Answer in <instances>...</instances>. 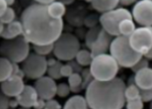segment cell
Masks as SVG:
<instances>
[{"mask_svg": "<svg viewBox=\"0 0 152 109\" xmlns=\"http://www.w3.org/2000/svg\"><path fill=\"white\" fill-rule=\"evenodd\" d=\"M20 19L23 35L33 45L54 44L64 29L62 19L51 17L46 4L30 5L22 12Z\"/></svg>", "mask_w": 152, "mask_h": 109, "instance_id": "obj_1", "label": "cell"}, {"mask_svg": "<svg viewBox=\"0 0 152 109\" xmlns=\"http://www.w3.org/2000/svg\"><path fill=\"white\" fill-rule=\"evenodd\" d=\"M126 84L119 77L105 82L94 79L86 89L85 97L88 106L92 109H121L126 100Z\"/></svg>", "mask_w": 152, "mask_h": 109, "instance_id": "obj_2", "label": "cell"}, {"mask_svg": "<svg viewBox=\"0 0 152 109\" xmlns=\"http://www.w3.org/2000/svg\"><path fill=\"white\" fill-rule=\"evenodd\" d=\"M109 52L123 68H132L143 56L132 48L128 37L121 35L113 39Z\"/></svg>", "mask_w": 152, "mask_h": 109, "instance_id": "obj_3", "label": "cell"}, {"mask_svg": "<svg viewBox=\"0 0 152 109\" xmlns=\"http://www.w3.org/2000/svg\"><path fill=\"white\" fill-rule=\"evenodd\" d=\"M119 67L114 58L107 53L94 56L89 69L94 79L105 82L117 77Z\"/></svg>", "mask_w": 152, "mask_h": 109, "instance_id": "obj_4", "label": "cell"}, {"mask_svg": "<svg viewBox=\"0 0 152 109\" xmlns=\"http://www.w3.org/2000/svg\"><path fill=\"white\" fill-rule=\"evenodd\" d=\"M30 44L23 35L11 39H4L0 44V54L13 63H21L30 54Z\"/></svg>", "mask_w": 152, "mask_h": 109, "instance_id": "obj_5", "label": "cell"}, {"mask_svg": "<svg viewBox=\"0 0 152 109\" xmlns=\"http://www.w3.org/2000/svg\"><path fill=\"white\" fill-rule=\"evenodd\" d=\"M53 53L60 61L69 62L73 60L80 49V43L75 35L62 33L54 42Z\"/></svg>", "mask_w": 152, "mask_h": 109, "instance_id": "obj_6", "label": "cell"}, {"mask_svg": "<svg viewBox=\"0 0 152 109\" xmlns=\"http://www.w3.org/2000/svg\"><path fill=\"white\" fill-rule=\"evenodd\" d=\"M132 19V13L123 7L116 8L104 12L99 17V22L102 28L113 37L119 35L118 25L122 20Z\"/></svg>", "mask_w": 152, "mask_h": 109, "instance_id": "obj_7", "label": "cell"}, {"mask_svg": "<svg viewBox=\"0 0 152 109\" xmlns=\"http://www.w3.org/2000/svg\"><path fill=\"white\" fill-rule=\"evenodd\" d=\"M47 68V59L45 57L35 52L30 53L21 62V70L25 76L31 80H37L45 75Z\"/></svg>", "mask_w": 152, "mask_h": 109, "instance_id": "obj_8", "label": "cell"}, {"mask_svg": "<svg viewBox=\"0 0 152 109\" xmlns=\"http://www.w3.org/2000/svg\"><path fill=\"white\" fill-rule=\"evenodd\" d=\"M129 42L132 48L143 55L152 47V26L136 28L129 37Z\"/></svg>", "mask_w": 152, "mask_h": 109, "instance_id": "obj_9", "label": "cell"}, {"mask_svg": "<svg viewBox=\"0 0 152 109\" xmlns=\"http://www.w3.org/2000/svg\"><path fill=\"white\" fill-rule=\"evenodd\" d=\"M132 17L141 26H152V0H140L132 9Z\"/></svg>", "mask_w": 152, "mask_h": 109, "instance_id": "obj_10", "label": "cell"}, {"mask_svg": "<svg viewBox=\"0 0 152 109\" xmlns=\"http://www.w3.org/2000/svg\"><path fill=\"white\" fill-rule=\"evenodd\" d=\"M39 98L45 100L53 98L56 95L57 84L54 79L43 75L36 80L34 86Z\"/></svg>", "mask_w": 152, "mask_h": 109, "instance_id": "obj_11", "label": "cell"}, {"mask_svg": "<svg viewBox=\"0 0 152 109\" xmlns=\"http://www.w3.org/2000/svg\"><path fill=\"white\" fill-rule=\"evenodd\" d=\"M1 83V91L9 98H16L23 91L25 86L23 78L17 75H13Z\"/></svg>", "mask_w": 152, "mask_h": 109, "instance_id": "obj_12", "label": "cell"}, {"mask_svg": "<svg viewBox=\"0 0 152 109\" xmlns=\"http://www.w3.org/2000/svg\"><path fill=\"white\" fill-rule=\"evenodd\" d=\"M114 37L108 34L101 28L96 39L90 46V52L93 57L97 55L107 53L110 51L111 42Z\"/></svg>", "mask_w": 152, "mask_h": 109, "instance_id": "obj_13", "label": "cell"}, {"mask_svg": "<svg viewBox=\"0 0 152 109\" xmlns=\"http://www.w3.org/2000/svg\"><path fill=\"white\" fill-rule=\"evenodd\" d=\"M15 98L19 105L24 108H31L35 105L39 97L34 86L25 85L23 91Z\"/></svg>", "mask_w": 152, "mask_h": 109, "instance_id": "obj_14", "label": "cell"}, {"mask_svg": "<svg viewBox=\"0 0 152 109\" xmlns=\"http://www.w3.org/2000/svg\"><path fill=\"white\" fill-rule=\"evenodd\" d=\"M132 82L142 90L152 88V68L147 67L135 73V75L131 78Z\"/></svg>", "mask_w": 152, "mask_h": 109, "instance_id": "obj_15", "label": "cell"}, {"mask_svg": "<svg viewBox=\"0 0 152 109\" xmlns=\"http://www.w3.org/2000/svg\"><path fill=\"white\" fill-rule=\"evenodd\" d=\"M23 34V26L21 21L14 20L6 24L0 36L4 39L8 40L16 38Z\"/></svg>", "mask_w": 152, "mask_h": 109, "instance_id": "obj_16", "label": "cell"}, {"mask_svg": "<svg viewBox=\"0 0 152 109\" xmlns=\"http://www.w3.org/2000/svg\"><path fill=\"white\" fill-rule=\"evenodd\" d=\"M90 2L95 10L103 13L117 8L119 0H90Z\"/></svg>", "mask_w": 152, "mask_h": 109, "instance_id": "obj_17", "label": "cell"}, {"mask_svg": "<svg viewBox=\"0 0 152 109\" xmlns=\"http://www.w3.org/2000/svg\"><path fill=\"white\" fill-rule=\"evenodd\" d=\"M63 108L65 109H86L89 108L86 98L82 95H75L66 100Z\"/></svg>", "mask_w": 152, "mask_h": 109, "instance_id": "obj_18", "label": "cell"}, {"mask_svg": "<svg viewBox=\"0 0 152 109\" xmlns=\"http://www.w3.org/2000/svg\"><path fill=\"white\" fill-rule=\"evenodd\" d=\"M47 9L50 16L55 19H62L66 11V6L63 2L56 0L47 5Z\"/></svg>", "mask_w": 152, "mask_h": 109, "instance_id": "obj_19", "label": "cell"}, {"mask_svg": "<svg viewBox=\"0 0 152 109\" xmlns=\"http://www.w3.org/2000/svg\"><path fill=\"white\" fill-rule=\"evenodd\" d=\"M13 74V63L4 57H0V82L10 78Z\"/></svg>", "mask_w": 152, "mask_h": 109, "instance_id": "obj_20", "label": "cell"}, {"mask_svg": "<svg viewBox=\"0 0 152 109\" xmlns=\"http://www.w3.org/2000/svg\"><path fill=\"white\" fill-rule=\"evenodd\" d=\"M136 24L132 19L126 18L120 22L118 25V31L121 35L129 37L135 31Z\"/></svg>", "mask_w": 152, "mask_h": 109, "instance_id": "obj_21", "label": "cell"}, {"mask_svg": "<svg viewBox=\"0 0 152 109\" xmlns=\"http://www.w3.org/2000/svg\"><path fill=\"white\" fill-rule=\"evenodd\" d=\"M68 84L70 87L71 92L79 93L83 90L82 78L80 73L73 72L68 77Z\"/></svg>", "mask_w": 152, "mask_h": 109, "instance_id": "obj_22", "label": "cell"}, {"mask_svg": "<svg viewBox=\"0 0 152 109\" xmlns=\"http://www.w3.org/2000/svg\"><path fill=\"white\" fill-rule=\"evenodd\" d=\"M93 57L90 51L86 49H80L77 52L75 59L80 66L82 67H86L90 66L93 60Z\"/></svg>", "mask_w": 152, "mask_h": 109, "instance_id": "obj_23", "label": "cell"}, {"mask_svg": "<svg viewBox=\"0 0 152 109\" xmlns=\"http://www.w3.org/2000/svg\"><path fill=\"white\" fill-rule=\"evenodd\" d=\"M124 97L126 100H132L140 97V90L132 82L131 78L129 80V85L124 90Z\"/></svg>", "mask_w": 152, "mask_h": 109, "instance_id": "obj_24", "label": "cell"}, {"mask_svg": "<svg viewBox=\"0 0 152 109\" xmlns=\"http://www.w3.org/2000/svg\"><path fill=\"white\" fill-rule=\"evenodd\" d=\"M62 65L60 60H57L54 64L48 66L47 73L48 76L55 80L61 78L62 77L60 73V69Z\"/></svg>", "mask_w": 152, "mask_h": 109, "instance_id": "obj_25", "label": "cell"}, {"mask_svg": "<svg viewBox=\"0 0 152 109\" xmlns=\"http://www.w3.org/2000/svg\"><path fill=\"white\" fill-rule=\"evenodd\" d=\"M102 27L99 26H96L90 28V29L87 32L85 36V41L86 46L90 48V46L94 41L96 39Z\"/></svg>", "mask_w": 152, "mask_h": 109, "instance_id": "obj_26", "label": "cell"}, {"mask_svg": "<svg viewBox=\"0 0 152 109\" xmlns=\"http://www.w3.org/2000/svg\"><path fill=\"white\" fill-rule=\"evenodd\" d=\"M54 44H53L42 45H33V49L34 52L37 54L47 56L53 51Z\"/></svg>", "mask_w": 152, "mask_h": 109, "instance_id": "obj_27", "label": "cell"}, {"mask_svg": "<svg viewBox=\"0 0 152 109\" xmlns=\"http://www.w3.org/2000/svg\"><path fill=\"white\" fill-rule=\"evenodd\" d=\"M15 15L16 14L14 9L11 7H8L0 17V21L4 24H8L15 20Z\"/></svg>", "mask_w": 152, "mask_h": 109, "instance_id": "obj_28", "label": "cell"}, {"mask_svg": "<svg viewBox=\"0 0 152 109\" xmlns=\"http://www.w3.org/2000/svg\"><path fill=\"white\" fill-rule=\"evenodd\" d=\"M144 103L140 97L136 99L126 100L125 106L128 109H142L144 108Z\"/></svg>", "mask_w": 152, "mask_h": 109, "instance_id": "obj_29", "label": "cell"}, {"mask_svg": "<svg viewBox=\"0 0 152 109\" xmlns=\"http://www.w3.org/2000/svg\"><path fill=\"white\" fill-rule=\"evenodd\" d=\"M71 92L70 87L68 84L65 82L60 83L57 85L56 95L60 98H66Z\"/></svg>", "mask_w": 152, "mask_h": 109, "instance_id": "obj_30", "label": "cell"}, {"mask_svg": "<svg viewBox=\"0 0 152 109\" xmlns=\"http://www.w3.org/2000/svg\"><path fill=\"white\" fill-rule=\"evenodd\" d=\"M81 75L82 78V87L83 89H86L94 79L91 74L90 69L86 68L82 70V71L81 72Z\"/></svg>", "mask_w": 152, "mask_h": 109, "instance_id": "obj_31", "label": "cell"}, {"mask_svg": "<svg viewBox=\"0 0 152 109\" xmlns=\"http://www.w3.org/2000/svg\"><path fill=\"white\" fill-rule=\"evenodd\" d=\"M149 60H148L147 59H146L145 57L142 56V58H141L130 69L132 70V71L135 73L136 72L139 71L140 70L148 67L149 66Z\"/></svg>", "mask_w": 152, "mask_h": 109, "instance_id": "obj_32", "label": "cell"}, {"mask_svg": "<svg viewBox=\"0 0 152 109\" xmlns=\"http://www.w3.org/2000/svg\"><path fill=\"white\" fill-rule=\"evenodd\" d=\"M140 90V97L144 103H150L152 100V88Z\"/></svg>", "mask_w": 152, "mask_h": 109, "instance_id": "obj_33", "label": "cell"}, {"mask_svg": "<svg viewBox=\"0 0 152 109\" xmlns=\"http://www.w3.org/2000/svg\"><path fill=\"white\" fill-rule=\"evenodd\" d=\"M62 108L61 104L56 100L52 99L45 100V108L46 109H60Z\"/></svg>", "mask_w": 152, "mask_h": 109, "instance_id": "obj_34", "label": "cell"}, {"mask_svg": "<svg viewBox=\"0 0 152 109\" xmlns=\"http://www.w3.org/2000/svg\"><path fill=\"white\" fill-rule=\"evenodd\" d=\"M72 67L69 64H66L62 65L60 69V73L62 77L68 78L69 75H71L73 73Z\"/></svg>", "mask_w": 152, "mask_h": 109, "instance_id": "obj_35", "label": "cell"}, {"mask_svg": "<svg viewBox=\"0 0 152 109\" xmlns=\"http://www.w3.org/2000/svg\"><path fill=\"white\" fill-rule=\"evenodd\" d=\"M9 97L0 91V109H8L10 108Z\"/></svg>", "mask_w": 152, "mask_h": 109, "instance_id": "obj_36", "label": "cell"}, {"mask_svg": "<svg viewBox=\"0 0 152 109\" xmlns=\"http://www.w3.org/2000/svg\"><path fill=\"white\" fill-rule=\"evenodd\" d=\"M45 100L44 99L39 98L37 102L36 103L35 105L34 106V108L35 109H45Z\"/></svg>", "mask_w": 152, "mask_h": 109, "instance_id": "obj_37", "label": "cell"}, {"mask_svg": "<svg viewBox=\"0 0 152 109\" xmlns=\"http://www.w3.org/2000/svg\"><path fill=\"white\" fill-rule=\"evenodd\" d=\"M8 7V6L5 0H0V17L5 12Z\"/></svg>", "mask_w": 152, "mask_h": 109, "instance_id": "obj_38", "label": "cell"}, {"mask_svg": "<svg viewBox=\"0 0 152 109\" xmlns=\"http://www.w3.org/2000/svg\"><path fill=\"white\" fill-rule=\"evenodd\" d=\"M137 0H119V4L123 6H129L135 4Z\"/></svg>", "mask_w": 152, "mask_h": 109, "instance_id": "obj_39", "label": "cell"}, {"mask_svg": "<svg viewBox=\"0 0 152 109\" xmlns=\"http://www.w3.org/2000/svg\"><path fill=\"white\" fill-rule=\"evenodd\" d=\"M144 57L147 59L148 60H152V47L145 54L143 55Z\"/></svg>", "mask_w": 152, "mask_h": 109, "instance_id": "obj_40", "label": "cell"}, {"mask_svg": "<svg viewBox=\"0 0 152 109\" xmlns=\"http://www.w3.org/2000/svg\"><path fill=\"white\" fill-rule=\"evenodd\" d=\"M35 1L38 4L48 5V4H50L53 1H54L55 0H35Z\"/></svg>", "mask_w": 152, "mask_h": 109, "instance_id": "obj_41", "label": "cell"}, {"mask_svg": "<svg viewBox=\"0 0 152 109\" xmlns=\"http://www.w3.org/2000/svg\"><path fill=\"white\" fill-rule=\"evenodd\" d=\"M10 107H12V108H15L17 107L18 105H19L18 103L17 100L16 98L14 100H10Z\"/></svg>", "mask_w": 152, "mask_h": 109, "instance_id": "obj_42", "label": "cell"}, {"mask_svg": "<svg viewBox=\"0 0 152 109\" xmlns=\"http://www.w3.org/2000/svg\"><path fill=\"white\" fill-rule=\"evenodd\" d=\"M6 3H7V5L8 6V7H10V6H12V4H13L15 2V0H5Z\"/></svg>", "mask_w": 152, "mask_h": 109, "instance_id": "obj_43", "label": "cell"}, {"mask_svg": "<svg viewBox=\"0 0 152 109\" xmlns=\"http://www.w3.org/2000/svg\"><path fill=\"white\" fill-rule=\"evenodd\" d=\"M4 27H5L4 24H3V23L0 21V35L2 33V32L4 31Z\"/></svg>", "mask_w": 152, "mask_h": 109, "instance_id": "obj_44", "label": "cell"}, {"mask_svg": "<svg viewBox=\"0 0 152 109\" xmlns=\"http://www.w3.org/2000/svg\"><path fill=\"white\" fill-rule=\"evenodd\" d=\"M150 109H152V100L150 102Z\"/></svg>", "mask_w": 152, "mask_h": 109, "instance_id": "obj_45", "label": "cell"}, {"mask_svg": "<svg viewBox=\"0 0 152 109\" xmlns=\"http://www.w3.org/2000/svg\"><path fill=\"white\" fill-rule=\"evenodd\" d=\"M89 1H90V0H89Z\"/></svg>", "mask_w": 152, "mask_h": 109, "instance_id": "obj_46", "label": "cell"}]
</instances>
